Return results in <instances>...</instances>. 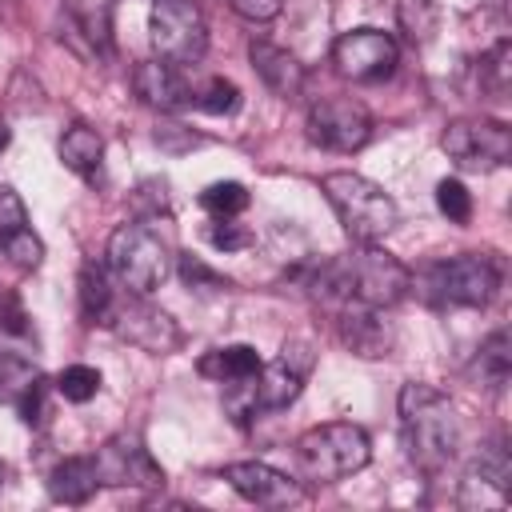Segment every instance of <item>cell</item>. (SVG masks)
I'll use <instances>...</instances> for the list:
<instances>
[{
  "label": "cell",
  "instance_id": "1",
  "mask_svg": "<svg viewBox=\"0 0 512 512\" xmlns=\"http://www.w3.org/2000/svg\"><path fill=\"white\" fill-rule=\"evenodd\" d=\"M312 288L320 292V300H328L336 308L384 312L412 292V272L396 256H388L384 248L360 244V248H348L336 260L320 264Z\"/></svg>",
  "mask_w": 512,
  "mask_h": 512
},
{
  "label": "cell",
  "instance_id": "2",
  "mask_svg": "<svg viewBox=\"0 0 512 512\" xmlns=\"http://www.w3.org/2000/svg\"><path fill=\"white\" fill-rule=\"evenodd\" d=\"M400 440H404L412 468H420L424 476H440L460 452L456 404L432 384H420V380L404 384L400 388Z\"/></svg>",
  "mask_w": 512,
  "mask_h": 512
},
{
  "label": "cell",
  "instance_id": "3",
  "mask_svg": "<svg viewBox=\"0 0 512 512\" xmlns=\"http://www.w3.org/2000/svg\"><path fill=\"white\" fill-rule=\"evenodd\" d=\"M412 288L432 308H484L500 288V264L488 252H460L420 268Z\"/></svg>",
  "mask_w": 512,
  "mask_h": 512
},
{
  "label": "cell",
  "instance_id": "4",
  "mask_svg": "<svg viewBox=\"0 0 512 512\" xmlns=\"http://www.w3.org/2000/svg\"><path fill=\"white\" fill-rule=\"evenodd\" d=\"M320 188H324V196H328V204H332L340 228H344L356 244H376V240H384V236L396 228V220H400L396 200H392L376 180H368V176H360V172H328Z\"/></svg>",
  "mask_w": 512,
  "mask_h": 512
},
{
  "label": "cell",
  "instance_id": "5",
  "mask_svg": "<svg viewBox=\"0 0 512 512\" xmlns=\"http://www.w3.org/2000/svg\"><path fill=\"white\" fill-rule=\"evenodd\" d=\"M372 456L368 432L352 420L316 424L296 440V468L312 484H336L352 472H360Z\"/></svg>",
  "mask_w": 512,
  "mask_h": 512
},
{
  "label": "cell",
  "instance_id": "6",
  "mask_svg": "<svg viewBox=\"0 0 512 512\" xmlns=\"http://www.w3.org/2000/svg\"><path fill=\"white\" fill-rule=\"evenodd\" d=\"M108 272L116 276L120 288H128L136 296H148L168 280L172 248L164 244V236L156 228H148L140 220L120 224L108 236Z\"/></svg>",
  "mask_w": 512,
  "mask_h": 512
},
{
  "label": "cell",
  "instance_id": "7",
  "mask_svg": "<svg viewBox=\"0 0 512 512\" xmlns=\"http://www.w3.org/2000/svg\"><path fill=\"white\" fill-rule=\"evenodd\" d=\"M148 40L156 60L168 64H196L208 48V24L192 0H152L148 12Z\"/></svg>",
  "mask_w": 512,
  "mask_h": 512
},
{
  "label": "cell",
  "instance_id": "8",
  "mask_svg": "<svg viewBox=\"0 0 512 512\" xmlns=\"http://www.w3.org/2000/svg\"><path fill=\"white\" fill-rule=\"evenodd\" d=\"M440 144L456 160V168H464V172H496L512 156V132H508V124L504 120H488V116L452 120L444 128V140Z\"/></svg>",
  "mask_w": 512,
  "mask_h": 512
},
{
  "label": "cell",
  "instance_id": "9",
  "mask_svg": "<svg viewBox=\"0 0 512 512\" xmlns=\"http://www.w3.org/2000/svg\"><path fill=\"white\" fill-rule=\"evenodd\" d=\"M312 360L316 356H312V344L308 340H288L276 360L260 364V372L248 384V392H252V416L256 412H280V408H288L300 396V388H304V380L312 372Z\"/></svg>",
  "mask_w": 512,
  "mask_h": 512
},
{
  "label": "cell",
  "instance_id": "10",
  "mask_svg": "<svg viewBox=\"0 0 512 512\" xmlns=\"http://www.w3.org/2000/svg\"><path fill=\"white\" fill-rule=\"evenodd\" d=\"M396 60H400V48L380 28H352L332 44V64L352 84H376V80L392 76Z\"/></svg>",
  "mask_w": 512,
  "mask_h": 512
},
{
  "label": "cell",
  "instance_id": "11",
  "mask_svg": "<svg viewBox=\"0 0 512 512\" xmlns=\"http://www.w3.org/2000/svg\"><path fill=\"white\" fill-rule=\"evenodd\" d=\"M308 136L328 152H356L372 136V116L352 96H324L308 108Z\"/></svg>",
  "mask_w": 512,
  "mask_h": 512
},
{
  "label": "cell",
  "instance_id": "12",
  "mask_svg": "<svg viewBox=\"0 0 512 512\" xmlns=\"http://www.w3.org/2000/svg\"><path fill=\"white\" fill-rule=\"evenodd\" d=\"M108 324H112V332L120 340H128V344H136L144 352H156V356H164V352H172L180 344V328L172 324V316L152 308V304H144V296H136V292L116 300Z\"/></svg>",
  "mask_w": 512,
  "mask_h": 512
},
{
  "label": "cell",
  "instance_id": "13",
  "mask_svg": "<svg viewBox=\"0 0 512 512\" xmlns=\"http://www.w3.org/2000/svg\"><path fill=\"white\" fill-rule=\"evenodd\" d=\"M512 496V460L500 440H488L460 480L464 508H504Z\"/></svg>",
  "mask_w": 512,
  "mask_h": 512
},
{
  "label": "cell",
  "instance_id": "14",
  "mask_svg": "<svg viewBox=\"0 0 512 512\" xmlns=\"http://www.w3.org/2000/svg\"><path fill=\"white\" fill-rule=\"evenodd\" d=\"M96 460V472H100V484H136V488H156L164 484V472L160 464L148 456L144 440L140 436H116L100 448Z\"/></svg>",
  "mask_w": 512,
  "mask_h": 512
},
{
  "label": "cell",
  "instance_id": "15",
  "mask_svg": "<svg viewBox=\"0 0 512 512\" xmlns=\"http://www.w3.org/2000/svg\"><path fill=\"white\" fill-rule=\"evenodd\" d=\"M224 480H228L248 504H260V508H288V504H300V500H304V492L296 488V480L284 476L280 468L264 464V460L228 464V468H224Z\"/></svg>",
  "mask_w": 512,
  "mask_h": 512
},
{
  "label": "cell",
  "instance_id": "16",
  "mask_svg": "<svg viewBox=\"0 0 512 512\" xmlns=\"http://www.w3.org/2000/svg\"><path fill=\"white\" fill-rule=\"evenodd\" d=\"M132 84H136V96L148 104V108H160V112H176V108H188L192 104V84L184 80L180 64H168V60H144L136 72H132Z\"/></svg>",
  "mask_w": 512,
  "mask_h": 512
},
{
  "label": "cell",
  "instance_id": "17",
  "mask_svg": "<svg viewBox=\"0 0 512 512\" xmlns=\"http://www.w3.org/2000/svg\"><path fill=\"white\" fill-rule=\"evenodd\" d=\"M248 56H252V68H256V76L276 92V96H300V88H304V68H300V60L288 52V48H276V44H268V40H252V48H248Z\"/></svg>",
  "mask_w": 512,
  "mask_h": 512
},
{
  "label": "cell",
  "instance_id": "18",
  "mask_svg": "<svg viewBox=\"0 0 512 512\" xmlns=\"http://www.w3.org/2000/svg\"><path fill=\"white\" fill-rule=\"evenodd\" d=\"M96 488H100V472H96L92 456H68L48 476V492L60 504H88L96 496Z\"/></svg>",
  "mask_w": 512,
  "mask_h": 512
},
{
  "label": "cell",
  "instance_id": "19",
  "mask_svg": "<svg viewBox=\"0 0 512 512\" xmlns=\"http://www.w3.org/2000/svg\"><path fill=\"white\" fill-rule=\"evenodd\" d=\"M200 372L212 376L216 384H248L260 372V356L252 344H224L200 356Z\"/></svg>",
  "mask_w": 512,
  "mask_h": 512
},
{
  "label": "cell",
  "instance_id": "20",
  "mask_svg": "<svg viewBox=\"0 0 512 512\" xmlns=\"http://www.w3.org/2000/svg\"><path fill=\"white\" fill-rule=\"evenodd\" d=\"M56 152H60L64 168H72L76 176L92 180V176L100 172V160H104V140H100L96 128H88V124H72V128H64Z\"/></svg>",
  "mask_w": 512,
  "mask_h": 512
},
{
  "label": "cell",
  "instance_id": "21",
  "mask_svg": "<svg viewBox=\"0 0 512 512\" xmlns=\"http://www.w3.org/2000/svg\"><path fill=\"white\" fill-rule=\"evenodd\" d=\"M116 288H112V276L108 268L100 264H84L80 268V312L88 324H108L112 308H116Z\"/></svg>",
  "mask_w": 512,
  "mask_h": 512
},
{
  "label": "cell",
  "instance_id": "22",
  "mask_svg": "<svg viewBox=\"0 0 512 512\" xmlns=\"http://www.w3.org/2000/svg\"><path fill=\"white\" fill-rule=\"evenodd\" d=\"M36 380H40V368L32 360L0 348V404H16Z\"/></svg>",
  "mask_w": 512,
  "mask_h": 512
},
{
  "label": "cell",
  "instance_id": "23",
  "mask_svg": "<svg viewBox=\"0 0 512 512\" xmlns=\"http://www.w3.org/2000/svg\"><path fill=\"white\" fill-rule=\"evenodd\" d=\"M476 368H480V380L488 388H500L508 380V368H512V352H508V332H492L484 344H480V356H476Z\"/></svg>",
  "mask_w": 512,
  "mask_h": 512
},
{
  "label": "cell",
  "instance_id": "24",
  "mask_svg": "<svg viewBox=\"0 0 512 512\" xmlns=\"http://www.w3.org/2000/svg\"><path fill=\"white\" fill-rule=\"evenodd\" d=\"M400 28L412 44H428L436 32V0H400Z\"/></svg>",
  "mask_w": 512,
  "mask_h": 512
},
{
  "label": "cell",
  "instance_id": "25",
  "mask_svg": "<svg viewBox=\"0 0 512 512\" xmlns=\"http://www.w3.org/2000/svg\"><path fill=\"white\" fill-rule=\"evenodd\" d=\"M192 104L204 108V112H212V116H228V112L240 108V88L232 80H224V76H212L204 88L192 92Z\"/></svg>",
  "mask_w": 512,
  "mask_h": 512
},
{
  "label": "cell",
  "instance_id": "26",
  "mask_svg": "<svg viewBox=\"0 0 512 512\" xmlns=\"http://www.w3.org/2000/svg\"><path fill=\"white\" fill-rule=\"evenodd\" d=\"M200 204H204L212 216H240V212L248 208V192H244V184H236V180H216V184H208V188L200 192Z\"/></svg>",
  "mask_w": 512,
  "mask_h": 512
},
{
  "label": "cell",
  "instance_id": "27",
  "mask_svg": "<svg viewBox=\"0 0 512 512\" xmlns=\"http://www.w3.org/2000/svg\"><path fill=\"white\" fill-rule=\"evenodd\" d=\"M56 392H60L64 400H72V404H84V400H92V396L100 392V372L88 368V364H68V368L56 376Z\"/></svg>",
  "mask_w": 512,
  "mask_h": 512
},
{
  "label": "cell",
  "instance_id": "28",
  "mask_svg": "<svg viewBox=\"0 0 512 512\" xmlns=\"http://www.w3.org/2000/svg\"><path fill=\"white\" fill-rule=\"evenodd\" d=\"M436 204L452 224H468L472 220V192L460 180H440L436 184Z\"/></svg>",
  "mask_w": 512,
  "mask_h": 512
},
{
  "label": "cell",
  "instance_id": "29",
  "mask_svg": "<svg viewBox=\"0 0 512 512\" xmlns=\"http://www.w3.org/2000/svg\"><path fill=\"white\" fill-rule=\"evenodd\" d=\"M480 88H484L492 100H500V96L508 92V44H496V48L480 60Z\"/></svg>",
  "mask_w": 512,
  "mask_h": 512
},
{
  "label": "cell",
  "instance_id": "30",
  "mask_svg": "<svg viewBox=\"0 0 512 512\" xmlns=\"http://www.w3.org/2000/svg\"><path fill=\"white\" fill-rule=\"evenodd\" d=\"M0 244H4V252L12 256L16 268H40V260H44V244H40V236H36L32 228H20V232L4 236Z\"/></svg>",
  "mask_w": 512,
  "mask_h": 512
},
{
  "label": "cell",
  "instance_id": "31",
  "mask_svg": "<svg viewBox=\"0 0 512 512\" xmlns=\"http://www.w3.org/2000/svg\"><path fill=\"white\" fill-rule=\"evenodd\" d=\"M208 240H212V248H220V252H240V248L252 244V232H248L244 224H236L232 216H216L212 228H208Z\"/></svg>",
  "mask_w": 512,
  "mask_h": 512
},
{
  "label": "cell",
  "instance_id": "32",
  "mask_svg": "<svg viewBox=\"0 0 512 512\" xmlns=\"http://www.w3.org/2000/svg\"><path fill=\"white\" fill-rule=\"evenodd\" d=\"M20 228H28V208L8 184H0V240L20 232Z\"/></svg>",
  "mask_w": 512,
  "mask_h": 512
},
{
  "label": "cell",
  "instance_id": "33",
  "mask_svg": "<svg viewBox=\"0 0 512 512\" xmlns=\"http://www.w3.org/2000/svg\"><path fill=\"white\" fill-rule=\"evenodd\" d=\"M180 276H184L192 288H224V280H220L208 264H200L196 256H180Z\"/></svg>",
  "mask_w": 512,
  "mask_h": 512
},
{
  "label": "cell",
  "instance_id": "34",
  "mask_svg": "<svg viewBox=\"0 0 512 512\" xmlns=\"http://www.w3.org/2000/svg\"><path fill=\"white\" fill-rule=\"evenodd\" d=\"M244 20H252V24H264V20H272L276 12H280V4L284 0H228Z\"/></svg>",
  "mask_w": 512,
  "mask_h": 512
},
{
  "label": "cell",
  "instance_id": "35",
  "mask_svg": "<svg viewBox=\"0 0 512 512\" xmlns=\"http://www.w3.org/2000/svg\"><path fill=\"white\" fill-rule=\"evenodd\" d=\"M24 320H28V316H24L20 300H16V296H0V328H8V332H24V328H28Z\"/></svg>",
  "mask_w": 512,
  "mask_h": 512
},
{
  "label": "cell",
  "instance_id": "36",
  "mask_svg": "<svg viewBox=\"0 0 512 512\" xmlns=\"http://www.w3.org/2000/svg\"><path fill=\"white\" fill-rule=\"evenodd\" d=\"M8 140H12V132H8V124H4V120H0V152H4V148H8Z\"/></svg>",
  "mask_w": 512,
  "mask_h": 512
},
{
  "label": "cell",
  "instance_id": "37",
  "mask_svg": "<svg viewBox=\"0 0 512 512\" xmlns=\"http://www.w3.org/2000/svg\"><path fill=\"white\" fill-rule=\"evenodd\" d=\"M0 488H4V464H0Z\"/></svg>",
  "mask_w": 512,
  "mask_h": 512
}]
</instances>
